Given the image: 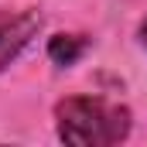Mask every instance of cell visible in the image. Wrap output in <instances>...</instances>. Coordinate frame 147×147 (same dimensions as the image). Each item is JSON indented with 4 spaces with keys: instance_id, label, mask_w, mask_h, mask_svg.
I'll return each instance as SVG.
<instances>
[{
    "instance_id": "cell-4",
    "label": "cell",
    "mask_w": 147,
    "mask_h": 147,
    "mask_svg": "<svg viewBox=\"0 0 147 147\" xmlns=\"http://www.w3.org/2000/svg\"><path fill=\"white\" fill-rule=\"evenodd\" d=\"M137 38H140V45H144V48H147V17H144V21H140V31H137Z\"/></svg>"
},
{
    "instance_id": "cell-2",
    "label": "cell",
    "mask_w": 147,
    "mask_h": 147,
    "mask_svg": "<svg viewBox=\"0 0 147 147\" xmlns=\"http://www.w3.org/2000/svg\"><path fill=\"white\" fill-rule=\"evenodd\" d=\"M45 24L41 10L21 7V10H0V72L31 45Z\"/></svg>"
},
{
    "instance_id": "cell-1",
    "label": "cell",
    "mask_w": 147,
    "mask_h": 147,
    "mask_svg": "<svg viewBox=\"0 0 147 147\" xmlns=\"http://www.w3.org/2000/svg\"><path fill=\"white\" fill-rule=\"evenodd\" d=\"M55 134L75 147H110L130 137V110L103 96H65L55 103Z\"/></svg>"
},
{
    "instance_id": "cell-3",
    "label": "cell",
    "mask_w": 147,
    "mask_h": 147,
    "mask_svg": "<svg viewBox=\"0 0 147 147\" xmlns=\"http://www.w3.org/2000/svg\"><path fill=\"white\" fill-rule=\"evenodd\" d=\"M86 48H89V38L86 34H51L48 38V58L55 65H62V69L75 65L86 55Z\"/></svg>"
}]
</instances>
